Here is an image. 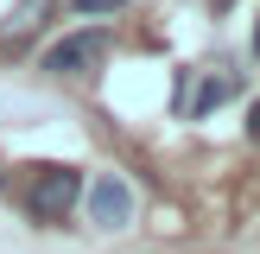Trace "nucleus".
<instances>
[{"mask_svg": "<svg viewBox=\"0 0 260 254\" xmlns=\"http://www.w3.org/2000/svg\"><path fill=\"white\" fill-rule=\"evenodd\" d=\"M76 197H83V172H76V165H32V184H25V210H32L45 229H57L63 216L76 210Z\"/></svg>", "mask_w": 260, "mask_h": 254, "instance_id": "1", "label": "nucleus"}, {"mask_svg": "<svg viewBox=\"0 0 260 254\" xmlns=\"http://www.w3.org/2000/svg\"><path fill=\"white\" fill-rule=\"evenodd\" d=\"M70 7H76V13H89V19H102V13H121L127 0H70Z\"/></svg>", "mask_w": 260, "mask_h": 254, "instance_id": "6", "label": "nucleus"}, {"mask_svg": "<svg viewBox=\"0 0 260 254\" xmlns=\"http://www.w3.org/2000/svg\"><path fill=\"white\" fill-rule=\"evenodd\" d=\"M108 51H114L108 32H70V38H57V45L45 51V70L51 76H95L102 64H108Z\"/></svg>", "mask_w": 260, "mask_h": 254, "instance_id": "3", "label": "nucleus"}, {"mask_svg": "<svg viewBox=\"0 0 260 254\" xmlns=\"http://www.w3.org/2000/svg\"><path fill=\"white\" fill-rule=\"evenodd\" d=\"M51 13H57V0H19V7L7 13V25H0V38H7L13 51H19V45H32V38L51 25Z\"/></svg>", "mask_w": 260, "mask_h": 254, "instance_id": "5", "label": "nucleus"}, {"mask_svg": "<svg viewBox=\"0 0 260 254\" xmlns=\"http://www.w3.org/2000/svg\"><path fill=\"white\" fill-rule=\"evenodd\" d=\"M248 140H260V102L248 108Z\"/></svg>", "mask_w": 260, "mask_h": 254, "instance_id": "7", "label": "nucleus"}, {"mask_svg": "<svg viewBox=\"0 0 260 254\" xmlns=\"http://www.w3.org/2000/svg\"><path fill=\"white\" fill-rule=\"evenodd\" d=\"M83 203H89V223L95 229H127L134 223V184L121 172H95L83 184Z\"/></svg>", "mask_w": 260, "mask_h": 254, "instance_id": "4", "label": "nucleus"}, {"mask_svg": "<svg viewBox=\"0 0 260 254\" xmlns=\"http://www.w3.org/2000/svg\"><path fill=\"white\" fill-rule=\"evenodd\" d=\"M254 57H260V25H254Z\"/></svg>", "mask_w": 260, "mask_h": 254, "instance_id": "8", "label": "nucleus"}, {"mask_svg": "<svg viewBox=\"0 0 260 254\" xmlns=\"http://www.w3.org/2000/svg\"><path fill=\"white\" fill-rule=\"evenodd\" d=\"M235 96H241V76L229 70V64L178 76V114H184V121H203V114H216L222 102H235Z\"/></svg>", "mask_w": 260, "mask_h": 254, "instance_id": "2", "label": "nucleus"}]
</instances>
